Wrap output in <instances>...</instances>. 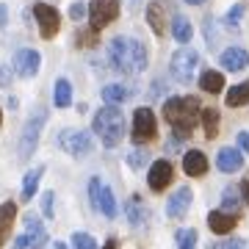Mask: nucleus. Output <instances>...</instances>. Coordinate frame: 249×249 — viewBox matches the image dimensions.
<instances>
[{
	"instance_id": "9d476101",
	"label": "nucleus",
	"mask_w": 249,
	"mask_h": 249,
	"mask_svg": "<svg viewBox=\"0 0 249 249\" xmlns=\"http://www.w3.org/2000/svg\"><path fill=\"white\" fill-rule=\"evenodd\" d=\"M39 67H42V55L36 53V50H17L14 53V70H17V75L34 78L36 72H39Z\"/></svg>"
},
{
	"instance_id": "5701e85b",
	"label": "nucleus",
	"mask_w": 249,
	"mask_h": 249,
	"mask_svg": "<svg viewBox=\"0 0 249 249\" xmlns=\"http://www.w3.org/2000/svg\"><path fill=\"white\" fill-rule=\"evenodd\" d=\"M172 34H175V39H178L180 45H188L191 42V36H194V28H191V22H188L186 17H175V22H172Z\"/></svg>"
},
{
	"instance_id": "e433bc0d",
	"label": "nucleus",
	"mask_w": 249,
	"mask_h": 249,
	"mask_svg": "<svg viewBox=\"0 0 249 249\" xmlns=\"http://www.w3.org/2000/svg\"><path fill=\"white\" fill-rule=\"evenodd\" d=\"M142 160H144V152L139 150V152H133V158H127V163L136 169V166H142Z\"/></svg>"
},
{
	"instance_id": "a19ab883",
	"label": "nucleus",
	"mask_w": 249,
	"mask_h": 249,
	"mask_svg": "<svg viewBox=\"0 0 249 249\" xmlns=\"http://www.w3.org/2000/svg\"><path fill=\"white\" fill-rule=\"evenodd\" d=\"M6 17H9V9L0 6V28H6Z\"/></svg>"
},
{
	"instance_id": "f704fd0d",
	"label": "nucleus",
	"mask_w": 249,
	"mask_h": 249,
	"mask_svg": "<svg viewBox=\"0 0 249 249\" xmlns=\"http://www.w3.org/2000/svg\"><path fill=\"white\" fill-rule=\"evenodd\" d=\"M0 86H11V70L6 64H0Z\"/></svg>"
},
{
	"instance_id": "423d86ee",
	"label": "nucleus",
	"mask_w": 249,
	"mask_h": 249,
	"mask_svg": "<svg viewBox=\"0 0 249 249\" xmlns=\"http://www.w3.org/2000/svg\"><path fill=\"white\" fill-rule=\"evenodd\" d=\"M45 119H47V114H45V108H42V111H36V114L28 119V124L22 127V133H19V158H22V160H28L31 155H34Z\"/></svg>"
},
{
	"instance_id": "cd10ccee",
	"label": "nucleus",
	"mask_w": 249,
	"mask_h": 249,
	"mask_svg": "<svg viewBox=\"0 0 249 249\" xmlns=\"http://www.w3.org/2000/svg\"><path fill=\"white\" fill-rule=\"evenodd\" d=\"M222 208L224 213H232L235 216V211L241 208V199H238V188H224V196H222Z\"/></svg>"
},
{
	"instance_id": "f257e3e1",
	"label": "nucleus",
	"mask_w": 249,
	"mask_h": 249,
	"mask_svg": "<svg viewBox=\"0 0 249 249\" xmlns=\"http://www.w3.org/2000/svg\"><path fill=\"white\" fill-rule=\"evenodd\" d=\"M108 64L122 75H139L147 67V50L139 39L116 36L108 42Z\"/></svg>"
},
{
	"instance_id": "b1692460",
	"label": "nucleus",
	"mask_w": 249,
	"mask_h": 249,
	"mask_svg": "<svg viewBox=\"0 0 249 249\" xmlns=\"http://www.w3.org/2000/svg\"><path fill=\"white\" fill-rule=\"evenodd\" d=\"M97 211L103 216H108V219H114V216H116V199H114V191H111L108 186H103V191H100Z\"/></svg>"
},
{
	"instance_id": "c85d7f7f",
	"label": "nucleus",
	"mask_w": 249,
	"mask_h": 249,
	"mask_svg": "<svg viewBox=\"0 0 249 249\" xmlns=\"http://www.w3.org/2000/svg\"><path fill=\"white\" fill-rule=\"evenodd\" d=\"M144 216H147V213H144V208H142V199H139V196L127 199V222L139 227V224L144 222Z\"/></svg>"
},
{
	"instance_id": "72a5a7b5",
	"label": "nucleus",
	"mask_w": 249,
	"mask_h": 249,
	"mask_svg": "<svg viewBox=\"0 0 249 249\" xmlns=\"http://www.w3.org/2000/svg\"><path fill=\"white\" fill-rule=\"evenodd\" d=\"M42 213L47 219H53V191H45L42 194Z\"/></svg>"
},
{
	"instance_id": "bb28decb",
	"label": "nucleus",
	"mask_w": 249,
	"mask_h": 249,
	"mask_svg": "<svg viewBox=\"0 0 249 249\" xmlns=\"http://www.w3.org/2000/svg\"><path fill=\"white\" fill-rule=\"evenodd\" d=\"M202 124H205V136L213 139L219 133V111L216 108H205L202 111Z\"/></svg>"
},
{
	"instance_id": "4be33fe9",
	"label": "nucleus",
	"mask_w": 249,
	"mask_h": 249,
	"mask_svg": "<svg viewBox=\"0 0 249 249\" xmlns=\"http://www.w3.org/2000/svg\"><path fill=\"white\" fill-rule=\"evenodd\" d=\"M199 89H205L208 94H219V91L224 89V75L222 72H213V70L202 72V78H199Z\"/></svg>"
},
{
	"instance_id": "2f4dec72",
	"label": "nucleus",
	"mask_w": 249,
	"mask_h": 249,
	"mask_svg": "<svg viewBox=\"0 0 249 249\" xmlns=\"http://www.w3.org/2000/svg\"><path fill=\"white\" fill-rule=\"evenodd\" d=\"M241 19H244V6H232L230 11H227V19H224V22H227V28H238L241 25Z\"/></svg>"
},
{
	"instance_id": "dca6fc26",
	"label": "nucleus",
	"mask_w": 249,
	"mask_h": 249,
	"mask_svg": "<svg viewBox=\"0 0 249 249\" xmlns=\"http://www.w3.org/2000/svg\"><path fill=\"white\" fill-rule=\"evenodd\" d=\"M238 224V219L232 213H224V211H211L208 213V227L216 232V235H227V232H232V227Z\"/></svg>"
},
{
	"instance_id": "aec40b11",
	"label": "nucleus",
	"mask_w": 249,
	"mask_h": 249,
	"mask_svg": "<svg viewBox=\"0 0 249 249\" xmlns=\"http://www.w3.org/2000/svg\"><path fill=\"white\" fill-rule=\"evenodd\" d=\"M133 97V89H127L122 83H108L106 89H103V100H106V106H119L124 100Z\"/></svg>"
},
{
	"instance_id": "c756f323",
	"label": "nucleus",
	"mask_w": 249,
	"mask_h": 249,
	"mask_svg": "<svg viewBox=\"0 0 249 249\" xmlns=\"http://www.w3.org/2000/svg\"><path fill=\"white\" fill-rule=\"evenodd\" d=\"M175 241H178V249H196V230L183 227L175 232Z\"/></svg>"
},
{
	"instance_id": "9b49d317",
	"label": "nucleus",
	"mask_w": 249,
	"mask_h": 249,
	"mask_svg": "<svg viewBox=\"0 0 249 249\" xmlns=\"http://www.w3.org/2000/svg\"><path fill=\"white\" fill-rule=\"evenodd\" d=\"M175 178V169H172L169 160H155L150 166V175H147V183H150L152 191H163V188L172 183Z\"/></svg>"
},
{
	"instance_id": "a878e982",
	"label": "nucleus",
	"mask_w": 249,
	"mask_h": 249,
	"mask_svg": "<svg viewBox=\"0 0 249 249\" xmlns=\"http://www.w3.org/2000/svg\"><path fill=\"white\" fill-rule=\"evenodd\" d=\"M244 103H249V80H244V83H238V86H232L230 91H227V106H244Z\"/></svg>"
},
{
	"instance_id": "1a4fd4ad",
	"label": "nucleus",
	"mask_w": 249,
	"mask_h": 249,
	"mask_svg": "<svg viewBox=\"0 0 249 249\" xmlns=\"http://www.w3.org/2000/svg\"><path fill=\"white\" fill-rule=\"evenodd\" d=\"M155 114H152L150 108H136L133 114V142L136 144H144L155 139Z\"/></svg>"
},
{
	"instance_id": "393cba45",
	"label": "nucleus",
	"mask_w": 249,
	"mask_h": 249,
	"mask_svg": "<svg viewBox=\"0 0 249 249\" xmlns=\"http://www.w3.org/2000/svg\"><path fill=\"white\" fill-rule=\"evenodd\" d=\"M45 175V166H36L25 175V183H22V199H31L36 194V188H39V180Z\"/></svg>"
},
{
	"instance_id": "20e7f679",
	"label": "nucleus",
	"mask_w": 249,
	"mask_h": 249,
	"mask_svg": "<svg viewBox=\"0 0 249 249\" xmlns=\"http://www.w3.org/2000/svg\"><path fill=\"white\" fill-rule=\"evenodd\" d=\"M55 142H58V147H61V150H67L70 155H75V158H86V155H91V150H94L91 136L83 133V130H72V127L61 130Z\"/></svg>"
},
{
	"instance_id": "473e14b6",
	"label": "nucleus",
	"mask_w": 249,
	"mask_h": 249,
	"mask_svg": "<svg viewBox=\"0 0 249 249\" xmlns=\"http://www.w3.org/2000/svg\"><path fill=\"white\" fill-rule=\"evenodd\" d=\"M100 191H103V183H100L97 178H91V183H89V202L97 208V202H100Z\"/></svg>"
},
{
	"instance_id": "7ed1b4c3",
	"label": "nucleus",
	"mask_w": 249,
	"mask_h": 249,
	"mask_svg": "<svg viewBox=\"0 0 249 249\" xmlns=\"http://www.w3.org/2000/svg\"><path fill=\"white\" fill-rule=\"evenodd\" d=\"M94 133L103 139L106 147H116L124 139V116L116 106H106L94 114Z\"/></svg>"
},
{
	"instance_id": "c9c22d12",
	"label": "nucleus",
	"mask_w": 249,
	"mask_h": 249,
	"mask_svg": "<svg viewBox=\"0 0 249 249\" xmlns=\"http://www.w3.org/2000/svg\"><path fill=\"white\" fill-rule=\"evenodd\" d=\"M238 147L244 152H249V130H241L238 133Z\"/></svg>"
},
{
	"instance_id": "49530a36",
	"label": "nucleus",
	"mask_w": 249,
	"mask_h": 249,
	"mask_svg": "<svg viewBox=\"0 0 249 249\" xmlns=\"http://www.w3.org/2000/svg\"><path fill=\"white\" fill-rule=\"evenodd\" d=\"M0 124H3V116H0Z\"/></svg>"
},
{
	"instance_id": "a211bd4d",
	"label": "nucleus",
	"mask_w": 249,
	"mask_h": 249,
	"mask_svg": "<svg viewBox=\"0 0 249 249\" xmlns=\"http://www.w3.org/2000/svg\"><path fill=\"white\" fill-rule=\"evenodd\" d=\"M14 219H17V205L14 202H3L0 205V247L6 244L11 227H14Z\"/></svg>"
},
{
	"instance_id": "4468645a",
	"label": "nucleus",
	"mask_w": 249,
	"mask_h": 249,
	"mask_svg": "<svg viewBox=\"0 0 249 249\" xmlns=\"http://www.w3.org/2000/svg\"><path fill=\"white\" fill-rule=\"evenodd\" d=\"M216 166L222 172H227V175H232V172H238L241 166H244V155H241V150H235V147H224V150H219V155H216Z\"/></svg>"
},
{
	"instance_id": "58836bf2",
	"label": "nucleus",
	"mask_w": 249,
	"mask_h": 249,
	"mask_svg": "<svg viewBox=\"0 0 249 249\" xmlns=\"http://www.w3.org/2000/svg\"><path fill=\"white\" fill-rule=\"evenodd\" d=\"M25 247H31V241H28V235H19V238L14 241V247H11V249H25Z\"/></svg>"
},
{
	"instance_id": "f3484780",
	"label": "nucleus",
	"mask_w": 249,
	"mask_h": 249,
	"mask_svg": "<svg viewBox=\"0 0 249 249\" xmlns=\"http://www.w3.org/2000/svg\"><path fill=\"white\" fill-rule=\"evenodd\" d=\"M183 169H186L188 178H202L205 172H208V158L199 150H191L183 155Z\"/></svg>"
},
{
	"instance_id": "6e6552de",
	"label": "nucleus",
	"mask_w": 249,
	"mask_h": 249,
	"mask_svg": "<svg viewBox=\"0 0 249 249\" xmlns=\"http://www.w3.org/2000/svg\"><path fill=\"white\" fill-rule=\"evenodd\" d=\"M34 17H36V25H39V34L45 36V39H53L58 34V28H61V14L53 9V6H47V3H36L34 6Z\"/></svg>"
},
{
	"instance_id": "79ce46f5",
	"label": "nucleus",
	"mask_w": 249,
	"mask_h": 249,
	"mask_svg": "<svg viewBox=\"0 0 249 249\" xmlns=\"http://www.w3.org/2000/svg\"><path fill=\"white\" fill-rule=\"evenodd\" d=\"M241 191H244V199H247V205H249V180H244V186H241Z\"/></svg>"
},
{
	"instance_id": "37998d69",
	"label": "nucleus",
	"mask_w": 249,
	"mask_h": 249,
	"mask_svg": "<svg viewBox=\"0 0 249 249\" xmlns=\"http://www.w3.org/2000/svg\"><path fill=\"white\" fill-rule=\"evenodd\" d=\"M103 249H116V241H108V244H106Z\"/></svg>"
},
{
	"instance_id": "0eeeda50",
	"label": "nucleus",
	"mask_w": 249,
	"mask_h": 249,
	"mask_svg": "<svg viewBox=\"0 0 249 249\" xmlns=\"http://www.w3.org/2000/svg\"><path fill=\"white\" fill-rule=\"evenodd\" d=\"M119 17V0H91L89 3V25L94 31L111 25Z\"/></svg>"
},
{
	"instance_id": "39448f33",
	"label": "nucleus",
	"mask_w": 249,
	"mask_h": 249,
	"mask_svg": "<svg viewBox=\"0 0 249 249\" xmlns=\"http://www.w3.org/2000/svg\"><path fill=\"white\" fill-rule=\"evenodd\" d=\"M196 64H199V53L191 50V47H180L178 53L172 55V78L178 83H191Z\"/></svg>"
},
{
	"instance_id": "ddd939ff",
	"label": "nucleus",
	"mask_w": 249,
	"mask_h": 249,
	"mask_svg": "<svg viewBox=\"0 0 249 249\" xmlns=\"http://www.w3.org/2000/svg\"><path fill=\"white\" fill-rule=\"evenodd\" d=\"M222 67L227 72H241L249 67V53L244 47H227L222 53Z\"/></svg>"
},
{
	"instance_id": "ea45409f",
	"label": "nucleus",
	"mask_w": 249,
	"mask_h": 249,
	"mask_svg": "<svg viewBox=\"0 0 249 249\" xmlns=\"http://www.w3.org/2000/svg\"><path fill=\"white\" fill-rule=\"evenodd\" d=\"M70 14H72L75 19H80V17H83V6H80V3H75V6L70 9Z\"/></svg>"
},
{
	"instance_id": "f8f14e48",
	"label": "nucleus",
	"mask_w": 249,
	"mask_h": 249,
	"mask_svg": "<svg viewBox=\"0 0 249 249\" xmlns=\"http://www.w3.org/2000/svg\"><path fill=\"white\" fill-rule=\"evenodd\" d=\"M188 208H191V188L183 186L169 196V202H166V216H169V219H183V216L188 213Z\"/></svg>"
},
{
	"instance_id": "6ab92c4d",
	"label": "nucleus",
	"mask_w": 249,
	"mask_h": 249,
	"mask_svg": "<svg viewBox=\"0 0 249 249\" xmlns=\"http://www.w3.org/2000/svg\"><path fill=\"white\" fill-rule=\"evenodd\" d=\"M147 19H150V28L158 36L166 34V11H163V6H160L158 0H152L150 6H147Z\"/></svg>"
},
{
	"instance_id": "4c0bfd02",
	"label": "nucleus",
	"mask_w": 249,
	"mask_h": 249,
	"mask_svg": "<svg viewBox=\"0 0 249 249\" xmlns=\"http://www.w3.org/2000/svg\"><path fill=\"white\" fill-rule=\"evenodd\" d=\"M219 249H247V247H244V241H224Z\"/></svg>"
},
{
	"instance_id": "c03bdc74",
	"label": "nucleus",
	"mask_w": 249,
	"mask_h": 249,
	"mask_svg": "<svg viewBox=\"0 0 249 249\" xmlns=\"http://www.w3.org/2000/svg\"><path fill=\"white\" fill-rule=\"evenodd\" d=\"M186 3H191V6H202L205 0H186Z\"/></svg>"
},
{
	"instance_id": "f03ea898",
	"label": "nucleus",
	"mask_w": 249,
	"mask_h": 249,
	"mask_svg": "<svg viewBox=\"0 0 249 249\" xmlns=\"http://www.w3.org/2000/svg\"><path fill=\"white\" fill-rule=\"evenodd\" d=\"M163 116H166V122L172 124V130L186 139V136H191V130L196 127L199 103H196V97H169L166 106H163Z\"/></svg>"
},
{
	"instance_id": "412c9836",
	"label": "nucleus",
	"mask_w": 249,
	"mask_h": 249,
	"mask_svg": "<svg viewBox=\"0 0 249 249\" xmlns=\"http://www.w3.org/2000/svg\"><path fill=\"white\" fill-rule=\"evenodd\" d=\"M53 103H55V108H70L72 106V86H70V80H67V78L55 80Z\"/></svg>"
},
{
	"instance_id": "a18cd8bd",
	"label": "nucleus",
	"mask_w": 249,
	"mask_h": 249,
	"mask_svg": "<svg viewBox=\"0 0 249 249\" xmlns=\"http://www.w3.org/2000/svg\"><path fill=\"white\" fill-rule=\"evenodd\" d=\"M55 249H70V247H67V244H64V241H58V244H55Z\"/></svg>"
},
{
	"instance_id": "7c9ffc66",
	"label": "nucleus",
	"mask_w": 249,
	"mask_h": 249,
	"mask_svg": "<svg viewBox=\"0 0 249 249\" xmlns=\"http://www.w3.org/2000/svg\"><path fill=\"white\" fill-rule=\"evenodd\" d=\"M72 247L75 249H97V244H94V238H91L89 232H75L72 235Z\"/></svg>"
},
{
	"instance_id": "2eb2a0df",
	"label": "nucleus",
	"mask_w": 249,
	"mask_h": 249,
	"mask_svg": "<svg viewBox=\"0 0 249 249\" xmlns=\"http://www.w3.org/2000/svg\"><path fill=\"white\" fill-rule=\"evenodd\" d=\"M25 235L34 249H45L47 230H45V224L39 222V216H25Z\"/></svg>"
}]
</instances>
